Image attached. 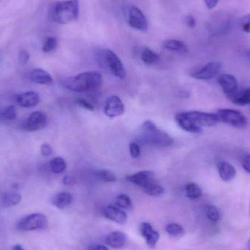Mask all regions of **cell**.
Here are the masks:
<instances>
[{
  "label": "cell",
  "mask_w": 250,
  "mask_h": 250,
  "mask_svg": "<svg viewBox=\"0 0 250 250\" xmlns=\"http://www.w3.org/2000/svg\"><path fill=\"white\" fill-rule=\"evenodd\" d=\"M217 167L220 177L224 182H231L236 177V168L230 163L226 161H220L217 163Z\"/></svg>",
  "instance_id": "obj_16"
},
{
  "label": "cell",
  "mask_w": 250,
  "mask_h": 250,
  "mask_svg": "<svg viewBox=\"0 0 250 250\" xmlns=\"http://www.w3.org/2000/svg\"><path fill=\"white\" fill-rule=\"evenodd\" d=\"M247 57H248V60H249L250 63V50L247 53Z\"/></svg>",
  "instance_id": "obj_45"
},
{
  "label": "cell",
  "mask_w": 250,
  "mask_h": 250,
  "mask_svg": "<svg viewBox=\"0 0 250 250\" xmlns=\"http://www.w3.org/2000/svg\"><path fill=\"white\" fill-rule=\"evenodd\" d=\"M91 250H109L108 249L107 247L104 246V245H97V246L94 247Z\"/></svg>",
  "instance_id": "obj_43"
},
{
  "label": "cell",
  "mask_w": 250,
  "mask_h": 250,
  "mask_svg": "<svg viewBox=\"0 0 250 250\" xmlns=\"http://www.w3.org/2000/svg\"><path fill=\"white\" fill-rule=\"evenodd\" d=\"M230 101L236 105L245 106L250 104V87L238 91L234 96L230 98Z\"/></svg>",
  "instance_id": "obj_22"
},
{
  "label": "cell",
  "mask_w": 250,
  "mask_h": 250,
  "mask_svg": "<svg viewBox=\"0 0 250 250\" xmlns=\"http://www.w3.org/2000/svg\"><path fill=\"white\" fill-rule=\"evenodd\" d=\"M104 79L99 72L91 71L80 73L66 78L62 82V86L75 92H85L97 90L102 86Z\"/></svg>",
  "instance_id": "obj_2"
},
{
  "label": "cell",
  "mask_w": 250,
  "mask_h": 250,
  "mask_svg": "<svg viewBox=\"0 0 250 250\" xmlns=\"http://www.w3.org/2000/svg\"><path fill=\"white\" fill-rule=\"evenodd\" d=\"M242 30L247 33H250V14L244 16L242 20Z\"/></svg>",
  "instance_id": "obj_39"
},
{
  "label": "cell",
  "mask_w": 250,
  "mask_h": 250,
  "mask_svg": "<svg viewBox=\"0 0 250 250\" xmlns=\"http://www.w3.org/2000/svg\"><path fill=\"white\" fill-rule=\"evenodd\" d=\"M185 194L189 199H198L202 196V189L195 183H189L185 188Z\"/></svg>",
  "instance_id": "obj_25"
},
{
  "label": "cell",
  "mask_w": 250,
  "mask_h": 250,
  "mask_svg": "<svg viewBox=\"0 0 250 250\" xmlns=\"http://www.w3.org/2000/svg\"></svg>",
  "instance_id": "obj_47"
},
{
  "label": "cell",
  "mask_w": 250,
  "mask_h": 250,
  "mask_svg": "<svg viewBox=\"0 0 250 250\" xmlns=\"http://www.w3.org/2000/svg\"><path fill=\"white\" fill-rule=\"evenodd\" d=\"M218 123L230 125L237 128L248 125V119L240 111L233 109H220L215 113Z\"/></svg>",
  "instance_id": "obj_6"
},
{
  "label": "cell",
  "mask_w": 250,
  "mask_h": 250,
  "mask_svg": "<svg viewBox=\"0 0 250 250\" xmlns=\"http://www.w3.org/2000/svg\"><path fill=\"white\" fill-rule=\"evenodd\" d=\"M175 120L182 129L191 133H200L204 126L210 127L218 123L215 114L198 111L179 113Z\"/></svg>",
  "instance_id": "obj_1"
},
{
  "label": "cell",
  "mask_w": 250,
  "mask_h": 250,
  "mask_svg": "<svg viewBox=\"0 0 250 250\" xmlns=\"http://www.w3.org/2000/svg\"><path fill=\"white\" fill-rule=\"evenodd\" d=\"M58 41L54 37H48L42 44V50L44 53H51L57 48Z\"/></svg>",
  "instance_id": "obj_31"
},
{
  "label": "cell",
  "mask_w": 250,
  "mask_h": 250,
  "mask_svg": "<svg viewBox=\"0 0 250 250\" xmlns=\"http://www.w3.org/2000/svg\"><path fill=\"white\" fill-rule=\"evenodd\" d=\"M248 250H250V239L249 240V242H248Z\"/></svg>",
  "instance_id": "obj_46"
},
{
  "label": "cell",
  "mask_w": 250,
  "mask_h": 250,
  "mask_svg": "<svg viewBox=\"0 0 250 250\" xmlns=\"http://www.w3.org/2000/svg\"><path fill=\"white\" fill-rule=\"evenodd\" d=\"M142 189L146 195H150V196H160V195H163L165 192L164 188L156 183L155 182H151Z\"/></svg>",
  "instance_id": "obj_27"
},
{
  "label": "cell",
  "mask_w": 250,
  "mask_h": 250,
  "mask_svg": "<svg viewBox=\"0 0 250 250\" xmlns=\"http://www.w3.org/2000/svg\"><path fill=\"white\" fill-rule=\"evenodd\" d=\"M207 217L213 223H217L220 220V212L215 206L208 205L206 208Z\"/></svg>",
  "instance_id": "obj_32"
},
{
  "label": "cell",
  "mask_w": 250,
  "mask_h": 250,
  "mask_svg": "<svg viewBox=\"0 0 250 250\" xmlns=\"http://www.w3.org/2000/svg\"><path fill=\"white\" fill-rule=\"evenodd\" d=\"M29 60V54L26 50H21L19 54V62L21 65L27 64Z\"/></svg>",
  "instance_id": "obj_36"
},
{
  "label": "cell",
  "mask_w": 250,
  "mask_h": 250,
  "mask_svg": "<svg viewBox=\"0 0 250 250\" xmlns=\"http://www.w3.org/2000/svg\"><path fill=\"white\" fill-rule=\"evenodd\" d=\"M97 179L104 182H114L117 180L115 174L108 170H99L95 173Z\"/></svg>",
  "instance_id": "obj_30"
},
{
  "label": "cell",
  "mask_w": 250,
  "mask_h": 250,
  "mask_svg": "<svg viewBox=\"0 0 250 250\" xmlns=\"http://www.w3.org/2000/svg\"><path fill=\"white\" fill-rule=\"evenodd\" d=\"M72 201H73V197H72L71 194L69 192H62L57 193V195L53 197L51 204L60 209H64L71 204Z\"/></svg>",
  "instance_id": "obj_21"
},
{
  "label": "cell",
  "mask_w": 250,
  "mask_h": 250,
  "mask_svg": "<svg viewBox=\"0 0 250 250\" xmlns=\"http://www.w3.org/2000/svg\"><path fill=\"white\" fill-rule=\"evenodd\" d=\"M222 90L229 100L239 91L238 82L234 76L230 74H223L217 79Z\"/></svg>",
  "instance_id": "obj_11"
},
{
  "label": "cell",
  "mask_w": 250,
  "mask_h": 250,
  "mask_svg": "<svg viewBox=\"0 0 250 250\" xmlns=\"http://www.w3.org/2000/svg\"><path fill=\"white\" fill-rule=\"evenodd\" d=\"M50 170L55 174H60L65 170L67 163L65 160L61 157L53 158L49 163Z\"/></svg>",
  "instance_id": "obj_23"
},
{
  "label": "cell",
  "mask_w": 250,
  "mask_h": 250,
  "mask_svg": "<svg viewBox=\"0 0 250 250\" xmlns=\"http://www.w3.org/2000/svg\"><path fill=\"white\" fill-rule=\"evenodd\" d=\"M104 113L107 117L111 119L123 115L125 113V105L122 100L116 95L110 97L105 102Z\"/></svg>",
  "instance_id": "obj_9"
},
{
  "label": "cell",
  "mask_w": 250,
  "mask_h": 250,
  "mask_svg": "<svg viewBox=\"0 0 250 250\" xmlns=\"http://www.w3.org/2000/svg\"><path fill=\"white\" fill-rule=\"evenodd\" d=\"M48 124V117L46 114L42 111H35L32 113L25 125L26 130L38 131L43 129Z\"/></svg>",
  "instance_id": "obj_12"
},
{
  "label": "cell",
  "mask_w": 250,
  "mask_h": 250,
  "mask_svg": "<svg viewBox=\"0 0 250 250\" xmlns=\"http://www.w3.org/2000/svg\"><path fill=\"white\" fill-rule=\"evenodd\" d=\"M22 197L18 192H8L4 194L2 198V204L5 207H14L21 201Z\"/></svg>",
  "instance_id": "obj_24"
},
{
  "label": "cell",
  "mask_w": 250,
  "mask_h": 250,
  "mask_svg": "<svg viewBox=\"0 0 250 250\" xmlns=\"http://www.w3.org/2000/svg\"><path fill=\"white\" fill-rule=\"evenodd\" d=\"M116 206L123 209L130 211L132 209V200L128 195L121 194L117 197V200H116Z\"/></svg>",
  "instance_id": "obj_29"
},
{
  "label": "cell",
  "mask_w": 250,
  "mask_h": 250,
  "mask_svg": "<svg viewBox=\"0 0 250 250\" xmlns=\"http://www.w3.org/2000/svg\"><path fill=\"white\" fill-rule=\"evenodd\" d=\"M18 104L23 108H33L40 103V96L35 92H26L18 95Z\"/></svg>",
  "instance_id": "obj_17"
},
{
  "label": "cell",
  "mask_w": 250,
  "mask_h": 250,
  "mask_svg": "<svg viewBox=\"0 0 250 250\" xmlns=\"http://www.w3.org/2000/svg\"><path fill=\"white\" fill-rule=\"evenodd\" d=\"M141 60L146 64H153L157 62L159 56L157 53L148 48H144L141 54Z\"/></svg>",
  "instance_id": "obj_26"
},
{
  "label": "cell",
  "mask_w": 250,
  "mask_h": 250,
  "mask_svg": "<svg viewBox=\"0 0 250 250\" xmlns=\"http://www.w3.org/2000/svg\"><path fill=\"white\" fill-rule=\"evenodd\" d=\"M104 55L105 63L111 73L119 79H125L126 76V70L124 64L118 56L110 49L105 50Z\"/></svg>",
  "instance_id": "obj_7"
},
{
  "label": "cell",
  "mask_w": 250,
  "mask_h": 250,
  "mask_svg": "<svg viewBox=\"0 0 250 250\" xmlns=\"http://www.w3.org/2000/svg\"><path fill=\"white\" fill-rule=\"evenodd\" d=\"M16 117H17V114H16V108L13 105L7 107L0 114V118L2 119V120H9V121H13V120H16Z\"/></svg>",
  "instance_id": "obj_33"
},
{
  "label": "cell",
  "mask_w": 250,
  "mask_h": 250,
  "mask_svg": "<svg viewBox=\"0 0 250 250\" xmlns=\"http://www.w3.org/2000/svg\"><path fill=\"white\" fill-rule=\"evenodd\" d=\"M63 183L66 185H70L72 183V178L69 176H64V179H63Z\"/></svg>",
  "instance_id": "obj_42"
},
{
  "label": "cell",
  "mask_w": 250,
  "mask_h": 250,
  "mask_svg": "<svg viewBox=\"0 0 250 250\" xmlns=\"http://www.w3.org/2000/svg\"><path fill=\"white\" fill-rule=\"evenodd\" d=\"M126 236L123 232L114 231L107 236L105 243L114 249H122L126 243Z\"/></svg>",
  "instance_id": "obj_19"
},
{
  "label": "cell",
  "mask_w": 250,
  "mask_h": 250,
  "mask_svg": "<svg viewBox=\"0 0 250 250\" xmlns=\"http://www.w3.org/2000/svg\"><path fill=\"white\" fill-rule=\"evenodd\" d=\"M185 24L188 26V27L192 28L195 27V25H196V21H195V19H194L193 16H191V15H188V16H186L185 17Z\"/></svg>",
  "instance_id": "obj_40"
},
{
  "label": "cell",
  "mask_w": 250,
  "mask_h": 250,
  "mask_svg": "<svg viewBox=\"0 0 250 250\" xmlns=\"http://www.w3.org/2000/svg\"><path fill=\"white\" fill-rule=\"evenodd\" d=\"M32 82L42 85L51 84L53 82V78L49 73L41 68L34 69L29 74Z\"/></svg>",
  "instance_id": "obj_18"
},
{
  "label": "cell",
  "mask_w": 250,
  "mask_h": 250,
  "mask_svg": "<svg viewBox=\"0 0 250 250\" xmlns=\"http://www.w3.org/2000/svg\"><path fill=\"white\" fill-rule=\"evenodd\" d=\"M141 236L145 239L147 245L149 248H154L160 239L158 232L153 229L152 226L148 223H143L140 227Z\"/></svg>",
  "instance_id": "obj_14"
},
{
  "label": "cell",
  "mask_w": 250,
  "mask_h": 250,
  "mask_svg": "<svg viewBox=\"0 0 250 250\" xmlns=\"http://www.w3.org/2000/svg\"><path fill=\"white\" fill-rule=\"evenodd\" d=\"M204 1L207 7L209 10H211V9L214 8L217 5L220 0H204Z\"/></svg>",
  "instance_id": "obj_41"
},
{
  "label": "cell",
  "mask_w": 250,
  "mask_h": 250,
  "mask_svg": "<svg viewBox=\"0 0 250 250\" xmlns=\"http://www.w3.org/2000/svg\"><path fill=\"white\" fill-rule=\"evenodd\" d=\"M104 214L106 218L120 225H124L127 220L125 211L115 206H108L104 209Z\"/></svg>",
  "instance_id": "obj_15"
},
{
  "label": "cell",
  "mask_w": 250,
  "mask_h": 250,
  "mask_svg": "<svg viewBox=\"0 0 250 250\" xmlns=\"http://www.w3.org/2000/svg\"><path fill=\"white\" fill-rule=\"evenodd\" d=\"M241 163L244 170L250 175V154H244L241 157Z\"/></svg>",
  "instance_id": "obj_35"
},
{
  "label": "cell",
  "mask_w": 250,
  "mask_h": 250,
  "mask_svg": "<svg viewBox=\"0 0 250 250\" xmlns=\"http://www.w3.org/2000/svg\"><path fill=\"white\" fill-rule=\"evenodd\" d=\"M76 104H77L78 105H80L82 108L88 110V111H94V110H95V108H94L93 105H92L90 103L88 102L86 100L82 99V98L77 100Z\"/></svg>",
  "instance_id": "obj_38"
},
{
  "label": "cell",
  "mask_w": 250,
  "mask_h": 250,
  "mask_svg": "<svg viewBox=\"0 0 250 250\" xmlns=\"http://www.w3.org/2000/svg\"><path fill=\"white\" fill-rule=\"evenodd\" d=\"M13 250H25L21 245H16L13 247Z\"/></svg>",
  "instance_id": "obj_44"
},
{
  "label": "cell",
  "mask_w": 250,
  "mask_h": 250,
  "mask_svg": "<svg viewBox=\"0 0 250 250\" xmlns=\"http://www.w3.org/2000/svg\"><path fill=\"white\" fill-rule=\"evenodd\" d=\"M48 228V219L41 213L29 214L21 219L16 224V229L21 231L45 230Z\"/></svg>",
  "instance_id": "obj_5"
},
{
  "label": "cell",
  "mask_w": 250,
  "mask_h": 250,
  "mask_svg": "<svg viewBox=\"0 0 250 250\" xmlns=\"http://www.w3.org/2000/svg\"><path fill=\"white\" fill-rule=\"evenodd\" d=\"M127 22L130 27L136 30L145 32L148 29V23L145 15L135 6H132L128 12Z\"/></svg>",
  "instance_id": "obj_8"
},
{
  "label": "cell",
  "mask_w": 250,
  "mask_h": 250,
  "mask_svg": "<svg viewBox=\"0 0 250 250\" xmlns=\"http://www.w3.org/2000/svg\"><path fill=\"white\" fill-rule=\"evenodd\" d=\"M41 153L44 157H49L53 153L52 147L47 143H44L41 145Z\"/></svg>",
  "instance_id": "obj_37"
},
{
  "label": "cell",
  "mask_w": 250,
  "mask_h": 250,
  "mask_svg": "<svg viewBox=\"0 0 250 250\" xmlns=\"http://www.w3.org/2000/svg\"><path fill=\"white\" fill-rule=\"evenodd\" d=\"M126 181L140 188H145L151 182H154V173L151 170H143L126 177Z\"/></svg>",
  "instance_id": "obj_13"
},
{
  "label": "cell",
  "mask_w": 250,
  "mask_h": 250,
  "mask_svg": "<svg viewBox=\"0 0 250 250\" xmlns=\"http://www.w3.org/2000/svg\"><path fill=\"white\" fill-rule=\"evenodd\" d=\"M129 154L134 159H138L141 156V148L139 144L132 142L129 144Z\"/></svg>",
  "instance_id": "obj_34"
},
{
  "label": "cell",
  "mask_w": 250,
  "mask_h": 250,
  "mask_svg": "<svg viewBox=\"0 0 250 250\" xmlns=\"http://www.w3.org/2000/svg\"><path fill=\"white\" fill-rule=\"evenodd\" d=\"M51 18L59 24H67L77 20L79 16L78 0H63L57 1L51 7Z\"/></svg>",
  "instance_id": "obj_4"
},
{
  "label": "cell",
  "mask_w": 250,
  "mask_h": 250,
  "mask_svg": "<svg viewBox=\"0 0 250 250\" xmlns=\"http://www.w3.org/2000/svg\"><path fill=\"white\" fill-rule=\"evenodd\" d=\"M163 47L167 51H175V52H188V45L183 41L176 39H168L163 41Z\"/></svg>",
  "instance_id": "obj_20"
},
{
  "label": "cell",
  "mask_w": 250,
  "mask_h": 250,
  "mask_svg": "<svg viewBox=\"0 0 250 250\" xmlns=\"http://www.w3.org/2000/svg\"><path fill=\"white\" fill-rule=\"evenodd\" d=\"M221 63L211 62L204 65L197 71L192 73L191 76L197 80L208 81L212 79L219 73L221 68Z\"/></svg>",
  "instance_id": "obj_10"
},
{
  "label": "cell",
  "mask_w": 250,
  "mask_h": 250,
  "mask_svg": "<svg viewBox=\"0 0 250 250\" xmlns=\"http://www.w3.org/2000/svg\"><path fill=\"white\" fill-rule=\"evenodd\" d=\"M140 141L143 144L157 147H170L174 143L173 138L167 132L159 129L151 121H146L142 125Z\"/></svg>",
  "instance_id": "obj_3"
},
{
  "label": "cell",
  "mask_w": 250,
  "mask_h": 250,
  "mask_svg": "<svg viewBox=\"0 0 250 250\" xmlns=\"http://www.w3.org/2000/svg\"><path fill=\"white\" fill-rule=\"evenodd\" d=\"M167 234L172 238H179L185 234V230L180 225L177 223H170L166 228Z\"/></svg>",
  "instance_id": "obj_28"
}]
</instances>
